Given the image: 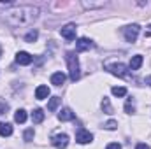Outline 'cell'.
Returning <instances> with one entry per match:
<instances>
[{
    "label": "cell",
    "mask_w": 151,
    "mask_h": 149,
    "mask_svg": "<svg viewBox=\"0 0 151 149\" xmlns=\"http://www.w3.org/2000/svg\"><path fill=\"white\" fill-rule=\"evenodd\" d=\"M39 18V9L34 5H16L9 11H5V21L14 27H28Z\"/></svg>",
    "instance_id": "6da1fadb"
},
{
    "label": "cell",
    "mask_w": 151,
    "mask_h": 149,
    "mask_svg": "<svg viewBox=\"0 0 151 149\" xmlns=\"http://www.w3.org/2000/svg\"><path fill=\"white\" fill-rule=\"evenodd\" d=\"M65 62H67V65H69V75H70V81H74L76 82V81L81 77V67H79V60H77L76 53H72V51L65 53Z\"/></svg>",
    "instance_id": "7a4b0ae2"
},
{
    "label": "cell",
    "mask_w": 151,
    "mask_h": 149,
    "mask_svg": "<svg viewBox=\"0 0 151 149\" xmlns=\"http://www.w3.org/2000/svg\"><path fill=\"white\" fill-rule=\"evenodd\" d=\"M106 70L111 72L113 75H116V77H121V79L128 77V69L123 63H106Z\"/></svg>",
    "instance_id": "3957f363"
},
{
    "label": "cell",
    "mask_w": 151,
    "mask_h": 149,
    "mask_svg": "<svg viewBox=\"0 0 151 149\" xmlns=\"http://www.w3.org/2000/svg\"><path fill=\"white\" fill-rule=\"evenodd\" d=\"M139 32H141V27L139 25H128L123 28V35L127 39V42H135L139 37Z\"/></svg>",
    "instance_id": "277c9868"
},
{
    "label": "cell",
    "mask_w": 151,
    "mask_h": 149,
    "mask_svg": "<svg viewBox=\"0 0 151 149\" xmlns=\"http://www.w3.org/2000/svg\"><path fill=\"white\" fill-rule=\"evenodd\" d=\"M51 144L56 149H65L69 146V135L67 133H56V135H53Z\"/></svg>",
    "instance_id": "5b68a950"
},
{
    "label": "cell",
    "mask_w": 151,
    "mask_h": 149,
    "mask_svg": "<svg viewBox=\"0 0 151 149\" xmlns=\"http://www.w3.org/2000/svg\"><path fill=\"white\" fill-rule=\"evenodd\" d=\"M76 140H77L79 144H88V142H91V140H93V135H91L88 130L79 128V130H77V133H76Z\"/></svg>",
    "instance_id": "8992f818"
},
{
    "label": "cell",
    "mask_w": 151,
    "mask_h": 149,
    "mask_svg": "<svg viewBox=\"0 0 151 149\" xmlns=\"http://www.w3.org/2000/svg\"><path fill=\"white\" fill-rule=\"evenodd\" d=\"M76 25L74 23H69V25H65L62 30H60V34H62V37L67 39V40H74L76 39Z\"/></svg>",
    "instance_id": "52a82bcc"
},
{
    "label": "cell",
    "mask_w": 151,
    "mask_h": 149,
    "mask_svg": "<svg viewBox=\"0 0 151 149\" xmlns=\"http://www.w3.org/2000/svg\"><path fill=\"white\" fill-rule=\"evenodd\" d=\"M93 46H95V44H93L90 39L83 37V39H79V40L76 42V51H77V53H83V51H90Z\"/></svg>",
    "instance_id": "ba28073f"
},
{
    "label": "cell",
    "mask_w": 151,
    "mask_h": 149,
    "mask_svg": "<svg viewBox=\"0 0 151 149\" xmlns=\"http://www.w3.org/2000/svg\"><path fill=\"white\" fill-rule=\"evenodd\" d=\"M32 60H34V56L30 53H27V51H19L16 54V63H19V65H30Z\"/></svg>",
    "instance_id": "9c48e42d"
},
{
    "label": "cell",
    "mask_w": 151,
    "mask_h": 149,
    "mask_svg": "<svg viewBox=\"0 0 151 149\" xmlns=\"http://www.w3.org/2000/svg\"><path fill=\"white\" fill-rule=\"evenodd\" d=\"M76 117V112L72 109H69V107H65V109H62L60 114H58V119L60 121H72Z\"/></svg>",
    "instance_id": "30bf717a"
},
{
    "label": "cell",
    "mask_w": 151,
    "mask_h": 149,
    "mask_svg": "<svg viewBox=\"0 0 151 149\" xmlns=\"http://www.w3.org/2000/svg\"><path fill=\"white\" fill-rule=\"evenodd\" d=\"M49 97V88L47 86H39L37 90H35V98L37 100H44V98H47Z\"/></svg>",
    "instance_id": "8fae6325"
},
{
    "label": "cell",
    "mask_w": 151,
    "mask_h": 149,
    "mask_svg": "<svg viewBox=\"0 0 151 149\" xmlns=\"http://www.w3.org/2000/svg\"><path fill=\"white\" fill-rule=\"evenodd\" d=\"M63 82H65V74H63V72H55V74L51 75V84L62 86Z\"/></svg>",
    "instance_id": "7c38bea8"
},
{
    "label": "cell",
    "mask_w": 151,
    "mask_h": 149,
    "mask_svg": "<svg viewBox=\"0 0 151 149\" xmlns=\"http://www.w3.org/2000/svg\"><path fill=\"white\" fill-rule=\"evenodd\" d=\"M141 65H142V56H141V54L132 56V60H130V69H132V70H139Z\"/></svg>",
    "instance_id": "4fadbf2b"
},
{
    "label": "cell",
    "mask_w": 151,
    "mask_h": 149,
    "mask_svg": "<svg viewBox=\"0 0 151 149\" xmlns=\"http://www.w3.org/2000/svg\"><path fill=\"white\" fill-rule=\"evenodd\" d=\"M0 135L2 137L12 135V125L11 123H0Z\"/></svg>",
    "instance_id": "5bb4252c"
},
{
    "label": "cell",
    "mask_w": 151,
    "mask_h": 149,
    "mask_svg": "<svg viewBox=\"0 0 151 149\" xmlns=\"http://www.w3.org/2000/svg\"><path fill=\"white\" fill-rule=\"evenodd\" d=\"M32 121H34L35 125L42 123V121H44V111H42V109H34V112H32Z\"/></svg>",
    "instance_id": "9a60e30c"
},
{
    "label": "cell",
    "mask_w": 151,
    "mask_h": 149,
    "mask_svg": "<svg viewBox=\"0 0 151 149\" xmlns=\"http://www.w3.org/2000/svg\"><path fill=\"white\" fill-rule=\"evenodd\" d=\"M60 102H62V98H60V97H53V98L47 102V111H51V112L56 111V107L60 105Z\"/></svg>",
    "instance_id": "2e32d148"
},
{
    "label": "cell",
    "mask_w": 151,
    "mask_h": 149,
    "mask_svg": "<svg viewBox=\"0 0 151 149\" xmlns=\"http://www.w3.org/2000/svg\"><path fill=\"white\" fill-rule=\"evenodd\" d=\"M14 121L16 123H25L27 121V112L23 111V109H18L16 114H14Z\"/></svg>",
    "instance_id": "e0dca14e"
},
{
    "label": "cell",
    "mask_w": 151,
    "mask_h": 149,
    "mask_svg": "<svg viewBox=\"0 0 151 149\" xmlns=\"http://www.w3.org/2000/svg\"><path fill=\"white\" fill-rule=\"evenodd\" d=\"M102 111L106 112V114H113V105H111V102H109V98H102Z\"/></svg>",
    "instance_id": "ac0fdd59"
},
{
    "label": "cell",
    "mask_w": 151,
    "mask_h": 149,
    "mask_svg": "<svg viewBox=\"0 0 151 149\" xmlns=\"http://www.w3.org/2000/svg\"><path fill=\"white\" fill-rule=\"evenodd\" d=\"M113 95L114 97H125V95H127V88H123V86H114Z\"/></svg>",
    "instance_id": "d6986e66"
},
{
    "label": "cell",
    "mask_w": 151,
    "mask_h": 149,
    "mask_svg": "<svg viewBox=\"0 0 151 149\" xmlns=\"http://www.w3.org/2000/svg\"><path fill=\"white\" fill-rule=\"evenodd\" d=\"M39 37V32L37 30H32V32H28L27 35H25V42H35Z\"/></svg>",
    "instance_id": "ffe728a7"
},
{
    "label": "cell",
    "mask_w": 151,
    "mask_h": 149,
    "mask_svg": "<svg viewBox=\"0 0 151 149\" xmlns=\"http://www.w3.org/2000/svg\"><path fill=\"white\" fill-rule=\"evenodd\" d=\"M125 112H127V114L135 112V105H134V100H132V98H128V100H127V104H125Z\"/></svg>",
    "instance_id": "44dd1931"
},
{
    "label": "cell",
    "mask_w": 151,
    "mask_h": 149,
    "mask_svg": "<svg viewBox=\"0 0 151 149\" xmlns=\"http://www.w3.org/2000/svg\"><path fill=\"white\" fill-rule=\"evenodd\" d=\"M23 137H25V140H27V142H30V140L34 139V128H28V130L25 132V135H23Z\"/></svg>",
    "instance_id": "7402d4cb"
},
{
    "label": "cell",
    "mask_w": 151,
    "mask_h": 149,
    "mask_svg": "<svg viewBox=\"0 0 151 149\" xmlns=\"http://www.w3.org/2000/svg\"><path fill=\"white\" fill-rule=\"evenodd\" d=\"M116 126H118V123H116L114 119H111V121H107V123L104 125V128H106V130H116Z\"/></svg>",
    "instance_id": "603a6c76"
},
{
    "label": "cell",
    "mask_w": 151,
    "mask_h": 149,
    "mask_svg": "<svg viewBox=\"0 0 151 149\" xmlns=\"http://www.w3.org/2000/svg\"><path fill=\"white\" fill-rule=\"evenodd\" d=\"M7 109H9V105H7L5 102H0V114H5Z\"/></svg>",
    "instance_id": "cb8c5ba5"
},
{
    "label": "cell",
    "mask_w": 151,
    "mask_h": 149,
    "mask_svg": "<svg viewBox=\"0 0 151 149\" xmlns=\"http://www.w3.org/2000/svg\"><path fill=\"white\" fill-rule=\"evenodd\" d=\"M106 149H121V144L113 142V144H107V148H106Z\"/></svg>",
    "instance_id": "d4e9b609"
},
{
    "label": "cell",
    "mask_w": 151,
    "mask_h": 149,
    "mask_svg": "<svg viewBox=\"0 0 151 149\" xmlns=\"http://www.w3.org/2000/svg\"><path fill=\"white\" fill-rule=\"evenodd\" d=\"M144 37H151V25L146 28V32H144Z\"/></svg>",
    "instance_id": "484cf974"
},
{
    "label": "cell",
    "mask_w": 151,
    "mask_h": 149,
    "mask_svg": "<svg viewBox=\"0 0 151 149\" xmlns=\"http://www.w3.org/2000/svg\"><path fill=\"white\" fill-rule=\"evenodd\" d=\"M135 149H151L150 146H146V144H137V148Z\"/></svg>",
    "instance_id": "4316f807"
},
{
    "label": "cell",
    "mask_w": 151,
    "mask_h": 149,
    "mask_svg": "<svg viewBox=\"0 0 151 149\" xmlns=\"http://www.w3.org/2000/svg\"><path fill=\"white\" fill-rule=\"evenodd\" d=\"M148 82H150V86H151V75H150V77H148Z\"/></svg>",
    "instance_id": "83f0119b"
},
{
    "label": "cell",
    "mask_w": 151,
    "mask_h": 149,
    "mask_svg": "<svg viewBox=\"0 0 151 149\" xmlns=\"http://www.w3.org/2000/svg\"><path fill=\"white\" fill-rule=\"evenodd\" d=\"M0 56H2V49H0Z\"/></svg>",
    "instance_id": "f1b7e54d"
}]
</instances>
